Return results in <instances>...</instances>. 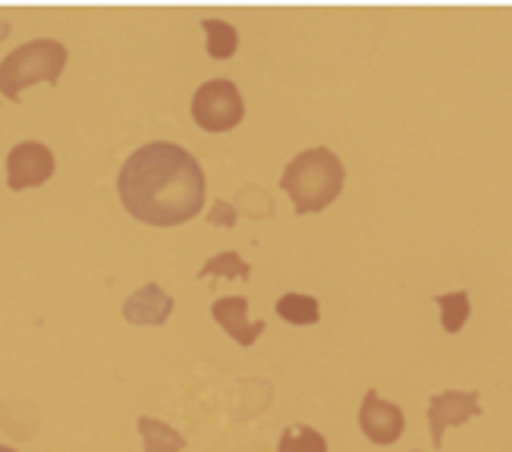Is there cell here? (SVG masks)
I'll use <instances>...</instances> for the list:
<instances>
[{
	"label": "cell",
	"instance_id": "obj_3",
	"mask_svg": "<svg viewBox=\"0 0 512 452\" xmlns=\"http://www.w3.org/2000/svg\"><path fill=\"white\" fill-rule=\"evenodd\" d=\"M63 66H66V48L57 38L26 41L0 60V92L10 101H19L22 88H29L35 82L57 85Z\"/></svg>",
	"mask_w": 512,
	"mask_h": 452
},
{
	"label": "cell",
	"instance_id": "obj_8",
	"mask_svg": "<svg viewBox=\"0 0 512 452\" xmlns=\"http://www.w3.org/2000/svg\"><path fill=\"white\" fill-rule=\"evenodd\" d=\"M173 311V299L158 286V283H145L139 286L132 296L123 302V318L129 324L139 327H161Z\"/></svg>",
	"mask_w": 512,
	"mask_h": 452
},
{
	"label": "cell",
	"instance_id": "obj_13",
	"mask_svg": "<svg viewBox=\"0 0 512 452\" xmlns=\"http://www.w3.org/2000/svg\"><path fill=\"white\" fill-rule=\"evenodd\" d=\"M277 452H327V440L321 431L308 424H293L280 434Z\"/></svg>",
	"mask_w": 512,
	"mask_h": 452
},
{
	"label": "cell",
	"instance_id": "obj_7",
	"mask_svg": "<svg viewBox=\"0 0 512 452\" xmlns=\"http://www.w3.org/2000/svg\"><path fill=\"white\" fill-rule=\"evenodd\" d=\"M359 427L365 431V437L377 446H390L403 437L406 431V415L399 409L396 402L381 399L377 390H368L362 399V409H359Z\"/></svg>",
	"mask_w": 512,
	"mask_h": 452
},
{
	"label": "cell",
	"instance_id": "obj_9",
	"mask_svg": "<svg viewBox=\"0 0 512 452\" xmlns=\"http://www.w3.org/2000/svg\"><path fill=\"white\" fill-rule=\"evenodd\" d=\"M214 321L224 327L239 346L258 343V336L264 333V321H249V299L246 296H224L211 305Z\"/></svg>",
	"mask_w": 512,
	"mask_h": 452
},
{
	"label": "cell",
	"instance_id": "obj_4",
	"mask_svg": "<svg viewBox=\"0 0 512 452\" xmlns=\"http://www.w3.org/2000/svg\"><path fill=\"white\" fill-rule=\"evenodd\" d=\"M246 117V104L236 82L230 79H208L195 88L192 95V120L208 132H227L236 129Z\"/></svg>",
	"mask_w": 512,
	"mask_h": 452
},
{
	"label": "cell",
	"instance_id": "obj_10",
	"mask_svg": "<svg viewBox=\"0 0 512 452\" xmlns=\"http://www.w3.org/2000/svg\"><path fill=\"white\" fill-rule=\"evenodd\" d=\"M139 434H142V443H145V452H183L186 446V437L176 431V427L158 421V418H139L136 421Z\"/></svg>",
	"mask_w": 512,
	"mask_h": 452
},
{
	"label": "cell",
	"instance_id": "obj_1",
	"mask_svg": "<svg viewBox=\"0 0 512 452\" xmlns=\"http://www.w3.org/2000/svg\"><path fill=\"white\" fill-rule=\"evenodd\" d=\"M117 192L123 208L151 226L192 220L205 205V173L183 145L145 142L120 167Z\"/></svg>",
	"mask_w": 512,
	"mask_h": 452
},
{
	"label": "cell",
	"instance_id": "obj_2",
	"mask_svg": "<svg viewBox=\"0 0 512 452\" xmlns=\"http://www.w3.org/2000/svg\"><path fill=\"white\" fill-rule=\"evenodd\" d=\"M343 161L330 148H308L286 164L280 186L293 198L296 214H318L343 192Z\"/></svg>",
	"mask_w": 512,
	"mask_h": 452
},
{
	"label": "cell",
	"instance_id": "obj_6",
	"mask_svg": "<svg viewBox=\"0 0 512 452\" xmlns=\"http://www.w3.org/2000/svg\"><path fill=\"white\" fill-rule=\"evenodd\" d=\"M481 415V396L475 390H447L428 399V424H431V440L434 449L443 446V434L450 427H459L469 418Z\"/></svg>",
	"mask_w": 512,
	"mask_h": 452
},
{
	"label": "cell",
	"instance_id": "obj_5",
	"mask_svg": "<svg viewBox=\"0 0 512 452\" xmlns=\"http://www.w3.org/2000/svg\"><path fill=\"white\" fill-rule=\"evenodd\" d=\"M54 176V154L41 142H19L7 154V186L13 192L48 183Z\"/></svg>",
	"mask_w": 512,
	"mask_h": 452
},
{
	"label": "cell",
	"instance_id": "obj_14",
	"mask_svg": "<svg viewBox=\"0 0 512 452\" xmlns=\"http://www.w3.org/2000/svg\"><path fill=\"white\" fill-rule=\"evenodd\" d=\"M202 29L208 32V54L214 60H230L233 51H236V44H239V35H236V29L230 26V22H224V19H205Z\"/></svg>",
	"mask_w": 512,
	"mask_h": 452
},
{
	"label": "cell",
	"instance_id": "obj_15",
	"mask_svg": "<svg viewBox=\"0 0 512 452\" xmlns=\"http://www.w3.org/2000/svg\"><path fill=\"white\" fill-rule=\"evenodd\" d=\"M252 267L249 261H242L239 252H224V255H214L205 261V267L198 270V280L205 277H224V280H249Z\"/></svg>",
	"mask_w": 512,
	"mask_h": 452
},
{
	"label": "cell",
	"instance_id": "obj_16",
	"mask_svg": "<svg viewBox=\"0 0 512 452\" xmlns=\"http://www.w3.org/2000/svg\"><path fill=\"white\" fill-rule=\"evenodd\" d=\"M0 452H16V449H10V446H0Z\"/></svg>",
	"mask_w": 512,
	"mask_h": 452
},
{
	"label": "cell",
	"instance_id": "obj_12",
	"mask_svg": "<svg viewBox=\"0 0 512 452\" xmlns=\"http://www.w3.org/2000/svg\"><path fill=\"white\" fill-rule=\"evenodd\" d=\"M440 305V324L447 333H459L465 327V321H469L472 314V299L469 292L459 289V292H443V296L434 299Z\"/></svg>",
	"mask_w": 512,
	"mask_h": 452
},
{
	"label": "cell",
	"instance_id": "obj_11",
	"mask_svg": "<svg viewBox=\"0 0 512 452\" xmlns=\"http://www.w3.org/2000/svg\"><path fill=\"white\" fill-rule=\"evenodd\" d=\"M277 314L286 324H318L321 308L315 296H305V292H286L277 299Z\"/></svg>",
	"mask_w": 512,
	"mask_h": 452
}]
</instances>
